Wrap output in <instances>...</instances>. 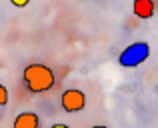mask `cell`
Returning a JSON list of instances; mask_svg holds the SVG:
<instances>
[{
  "label": "cell",
  "mask_w": 158,
  "mask_h": 128,
  "mask_svg": "<svg viewBox=\"0 0 158 128\" xmlns=\"http://www.w3.org/2000/svg\"><path fill=\"white\" fill-rule=\"evenodd\" d=\"M10 2H12V6H16V8H24L30 0H10Z\"/></svg>",
  "instance_id": "cell-7"
},
{
  "label": "cell",
  "mask_w": 158,
  "mask_h": 128,
  "mask_svg": "<svg viewBox=\"0 0 158 128\" xmlns=\"http://www.w3.org/2000/svg\"><path fill=\"white\" fill-rule=\"evenodd\" d=\"M38 124L40 120L34 112H22L14 120V128H38Z\"/></svg>",
  "instance_id": "cell-5"
},
{
  "label": "cell",
  "mask_w": 158,
  "mask_h": 128,
  "mask_svg": "<svg viewBox=\"0 0 158 128\" xmlns=\"http://www.w3.org/2000/svg\"><path fill=\"white\" fill-rule=\"evenodd\" d=\"M86 106V96L82 90H76V88H70L66 92H62V108L66 112H80L82 108Z\"/></svg>",
  "instance_id": "cell-3"
},
{
  "label": "cell",
  "mask_w": 158,
  "mask_h": 128,
  "mask_svg": "<svg viewBox=\"0 0 158 128\" xmlns=\"http://www.w3.org/2000/svg\"><path fill=\"white\" fill-rule=\"evenodd\" d=\"M6 104H8V90L6 86L0 84V106H6Z\"/></svg>",
  "instance_id": "cell-6"
},
{
  "label": "cell",
  "mask_w": 158,
  "mask_h": 128,
  "mask_svg": "<svg viewBox=\"0 0 158 128\" xmlns=\"http://www.w3.org/2000/svg\"><path fill=\"white\" fill-rule=\"evenodd\" d=\"M132 10H134V16L148 20L154 16V0H134Z\"/></svg>",
  "instance_id": "cell-4"
},
{
  "label": "cell",
  "mask_w": 158,
  "mask_h": 128,
  "mask_svg": "<svg viewBox=\"0 0 158 128\" xmlns=\"http://www.w3.org/2000/svg\"><path fill=\"white\" fill-rule=\"evenodd\" d=\"M24 84L30 92L40 94V92H48L54 86V72L52 68H48L46 64H28L22 72Z\"/></svg>",
  "instance_id": "cell-1"
},
{
  "label": "cell",
  "mask_w": 158,
  "mask_h": 128,
  "mask_svg": "<svg viewBox=\"0 0 158 128\" xmlns=\"http://www.w3.org/2000/svg\"><path fill=\"white\" fill-rule=\"evenodd\" d=\"M148 56H150L148 42H134L126 50H122V54L118 56V64L124 66V68H134V66L142 64Z\"/></svg>",
  "instance_id": "cell-2"
}]
</instances>
